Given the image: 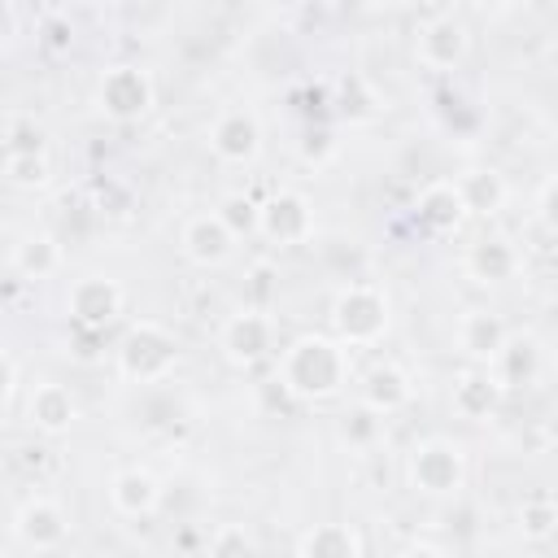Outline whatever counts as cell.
<instances>
[{"mask_svg": "<svg viewBox=\"0 0 558 558\" xmlns=\"http://www.w3.org/2000/svg\"><path fill=\"white\" fill-rule=\"evenodd\" d=\"M13 536L31 554H52V549H61L70 541V514L52 497H26L13 510Z\"/></svg>", "mask_w": 558, "mask_h": 558, "instance_id": "obj_11", "label": "cell"}, {"mask_svg": "<svg viewBox=\"0 0 558 558\" xmlns=\"http://www.w3.org/2000/svg\"><path fill=\"white\" fill-rule=\"evenodd\" d=\"M17 388H22V371H17V357L4 353V405L13 410L17 405Z\"/></svg>", "mask_w": 558, "mask_h": 558, "instance_id": "obj_32", "label": "cell"}, {"mask_svg": "<svg viewBox=\"0 0 558 558\" xmlns=\"http://www.w3.org/2000/svg\"><path fill=\"white\" fill-rule=\"evenodd\" d=\"M449 405H453V414L466 418V423H488V418L497 414V405H501V388H497L493 371H488V366L462 371V375L453 379Z\"/></svg>", "mask_w": 558, "mask_h": 558, "instance_id": "obj_19", "label": "cell"}, {"mask_svg": "<svg viewBox=\"0 0 558 558\" xmlns=\"http://www.w3.org/2000/svg\"><path fill=\"white\" fill-rule=\"evenodd\" d=\"M65 253H61V240L52 231H26L17 244H13V270L22 279H52L61 270Z\"/></svg>", "mask_w": 558, "mask_h": 558, "instance_id": "obj_23", "label": "cell"}, {"mask_svg": "<svg viewBox=\"0 0 558 558\" xmlns=\"http://www.w3.org/2000/svg\"><path fill=\"white\" fill-rule=\"evenodd\" d=\"M209 558H262V545L244 523H218L209 536Z\"/></svg>", "mask_w": 558, "mask_h": 558, "instance_id": "obj_27", "label": "cell"}, {"mask_svg": "<svg viewBox=\"0 0 558 558\" xmlns=\"http://www.w3.org/2000/svg\"><path fill=\"white\" fill-rule=\"evenodd\" d=\"M296 554L301 558H362V532L353 523L327 519V523H314L301 532Z\"/></svg>", "mask_w": 558, "mask_h": 558, "instance_id": "obj_22", "label": "cell"}, {"mask_svg": "<svg viewBox=\"0 0 558 558\" xmlns=\"http://www.w3.org/2000/svg\"><path fill=\"white\" fill-rule=\"evenodd\" d=\"M453 183H458V192H462L466 214H475V218H493V214H501L506 201H510V183H506V174H501L497 166H471V170H462Z\"/></svg>", "mask_w": 558, "mask_h": 558, "instance_id": "obj_21", "label": "cell"}, {"mask_svg": "<svg viewBox=\"0 0 558 558\" xmlns=\"http://www.w3.org/2000/svg\"><path fill=\"white\" fill-rule=\"evenodd\" d=\"M157 105V87H153V74L135 61H118V65H105L100 78H96V109L118 122V126H131L140 118H148Z\"/></svg>", "mask_w": 558, "mask_h": 558, "instance_id": "obj_5", "label": "cell"}, {"mask_svg": "<svg viewBox=\"0 0 558 558\" xmlns=\"http://www.w3.org/2000/svg\"><path fill=\"white\" fill-rule=\"evenodd\" d=\"M218 349L231 366L253 371L275 353V318L266 310H240L218 327Z\"/></svg>", "mask_w": 558, "mask_h": 558, "instance_id": "obj_8", "label": "cell"}, {"mask_svg": "<svg viewBox=\"0 0 558 558\" xmlns=\"http://www.w3.org/2000/svg\"><path fill=\"white\" fill-rule=\"evenodd\" d=\"M536 214H541V222L558 235V174H549V179L541 183V192H536Z\"/></svg>", "mask_w": 558, "mask_h": 558, "instance_id": "obj_31", "label": "cell"}, {"mask_svg": "<svg viewBox=\"0 0 558 558\" xmlns=\"http://www.w3.org/2000/svg\"><path fill=\"white\" fill-rule=\"evenodd\" d=\"M275 384L292 401H331L349 384V349L336 336L305 331L279 353Z\"/></svg>", "mask_w": 558, "mask_h": 558, "instance_id": "obj_1", "label": "cell"}, {"mask_svg": "<svg viewBox=\"0 0 558 558\" xmlns=\"http://www.w3.org/2000/svg\"><path fill=\"white\" fill-rule=\"evenodd\" d=\"M179 248H183V257L192 266L214 270V266H222L235 253V235H231V227L218 214H192L179 227Z\"/></svg>", "mask_w": 558, "mask_h": 558, "instance_id": "obj_12", "label": "cell"}, {"mask_svg": "<svg viewBox=\"0 0 558 558\" xmlns=\"http://www.w3.org/2000/svg\"><path fill=\"white\" fill-rule=\"evenodd\" d=\"M214 214L231 227L235 240H240V235H257V227H262V205H257L253 196H244V192H227Z\"/></svg>", "mask_w": 558, "mask_h": 558, "instance_id": "obj_26", "label": "cell"}, {"mask_svg": "<svg viewBox=\"0 0 558 558\" xmlns=\"http://www.w3.org/2000/svg\"><path fill=\"white\" fill-rule=\"evenodd\" d=\"M519 532H523V541H549L558 532V506L545 497L523 501L519 506Z\"/></svg>", "mask_w": 558, "mask_h": 558, "instance_id": "obj_29", "label": "cell"}, {"mask_svg": "<svg viewBox=\"0 0 558 558\" xmlns=\"http://www.w3.org/2000/svg\"><path fill=\"white\" fill-rule=\"evenodd\" d=\"M405 484L418 497L449 501L466 488V453L449 436H427L405 453Z\"/></svg>", "mask_w": 558, "mask_h": 558, "instance_id": "obj_4", "label": "cell"}, {"mask_svg": "<svg viewBox=\"0 0 558 558\" xmlns=\"http://www.w3.org/2000/svg\"><path fill=\"white\" fill-rule=\"evenodd\" d=\"M466 205H462V192L453 179H440V183H427L414 201V222L427 231V235H453L462 231L466 222Z\"/></svg>", "mask_w": 558, "mask_h": 558, "instance_id": "obj_15", "label": "cell"}, {"mask_svg": "<svg viewBox=\"0 0 558 558\" xmlns=\"http://www.w3.org/2000/svg\"><path fill=\"white\" fill-rule=\"evenodd\" d=\"M113 366L126 384H161L179 366V336L153 318H140L122 331L113 349Z\"/></svg>", "mask_w": 558, "mask_h": 558, "instance_id": "obj_3", "label": "cell"}, {"mask_svg": "<svg viewBox=\"0 0 558 558\" xmlns=\"http://www.w3.org/2000/svg\"><path fill=\"white\" fill-rule=\"evenodd\" d=\"M506 340H510V327H506V318H501L497 310H488V305H475V310H466V314L458 318V349H462L471 362L493 366V357L506 349Z\"/></svg>", "mask_w": 558, "mask_h": 558, "instance_id": "obj_16", "label": "cell"}, {"mask_svg": "<svg viewBox=\"0 0 558 558\" xmlns=\"http://www.w3.org/2000/svg\"><path fill=\"white\" fill-rule=\"evenodd\" d=\"M466 275L475 279V283H510L514 275H519V266H523V257H519V248L506 240V235H480L471 248H466Z\"/></svg>", "mask_w": 558, "mask_h": 558, "instance_id": "obj_20", "label": "cell"}, {"mask_svg": "<svg viewBox=\"0 0 558 558\" xmlns=\"http://www.w3.org/2000/svg\"><path fill=\"white\" fill-rule=\"evenodd\" d=\"M4 179L22 192H39V187H48L52 166H48V157H4Z\"/></svg>", "mask_w": 558, "mask_h": 558, "instance_id": "obj_30", "label": "cell"}, {"mask_svg": "<svg viewBox=\"0 0 558 558\" xmlns=\"http://www.w3.org/2000/svg\"><path fill=\"white\" fill-rule=\"evenodd\" d=\"M109 506L122 519H148L161 510V480L148 466H122L109 480Z\"/></svg>", "mask_w": 558, "mask_h": 558, "instance_id": "obj_14", "label": "cell"}, {"mask_svg": "<svg viewBox=\"0 0 558 558\" xmlns=\"http://www.w3.org/2000/svg\"><path fill=\"white\" fill-rule=\"evenodd\" d=\"M488 371H493V379H497L501 392H519V388H532V384L541 379L545 353H541V344H536L532 336H510L506 349L493 357Z\"/></svg>", "mask_w": 558, "mask_h": 558, "instance_id": "obj_18", "label": "cell"}, {"mask_svg": "<svg viewBox=\"0 0 558 558\" xmlns=\"http://www.w3.org/2000/svg\"><path fill=\"white\" fill-rule=\"evenodd\" d=\"M257 235L266 244H275V248L305 244L314 235V205H310V196L283 187L270 201H262V227H257Z\"/></svg>", "mask_w": 558, "mask_h": 558, "instance_id": "obj_10", "label": "cell"}, {"mask_svg": "<svg viewBox=\"0 0 558 558\" xmlns=\"http://www.w3.org/2000/svg\"><path fill=\"white\" fill-rule=\"evenodd\" d=\"M22 414L39 436H65L78 423V401L65 384L44 379V384H31V392L22 401Z\"/></svg>", "mask_w": 558, "mask_h": 558, "instance_id": "obj_13", "label": "cell"}, {"mask_svg": "<svg viewBox=\"0 0 558 558\" xmlns=\"http://www.w3.org/2000/svg\"><path fill=\"white\" fill-rule=\"evenodd\" d=\"M209 153L222 166H253L262 157V118L244 105H227L214 122H209Z\"/></svg>", "mask_w": 558, "mask_h": 558, "instance_id": "obj_7", "label": "cell"}, {"mask_svg": "<svg viewBox=\"0 0 558 558\" xmlns=\"http://www.w3.org/2000/svg\"><path fill=\"white\" fill-rule=\"evenodd\" d=\"M340 440L349 445V449H371L379 436H384V418L375 414V410H366V405H357V410H349V414H340Z\"/></svg>", "mask_w": 558, "mask_h": 558, "instance_id": "obj_28", "label": "cell"}, {"mask_svg": "<svg viewBox=\"0 0 558 558\" xmlns=\"http://www.w3.org/2000/svg\"><path fill=\"white\" fill-rule=\"evenodd\" d=\"M288 558H301V554H296V549H292V554H288Z\"/></svg>", "mask_w": 558, "mask_h": 558, "instance_id": "obj_34", "label": "cell"}, {"mask_svg": "<svg viewBox=\"0 0 558 558\" xmlns=\"http://www.w3.org/2000/svg\"><path fill=\"white\" fill-rule=\"evenodd\" d=\"M327 318H331V336L344 349H366V344H379L388 336V327H392V301L375 283H344L331 296Z\"/></svg>", "mask_w": 558, "mask_h": 558, "instance_id": "obj_2", "label": "cell"}, {"mask_svg": "<svg viewBox=\"0 0 558 558\" xmlns=\"http://www.w3.org/2000/svg\"><path fill=\"white\" fill-rule=\"evenodd\" d=\"M357 397H362L366 410H375L384 418V414H397L414 401V384L397 362H375V366H366V375L357 384Z\"/></svg>", "mask_w": 558, "mask_h": 558, "instance_id": "obj_17", "label": "cell"}, {"mask_svg": "<svg viewBox=\"0 0 558 558\" xmlns=\"http://www.w3.org/2000/svg\"><path fill=\"white\" fill-rule=\"evenodd\" d=\"M336 109H340V118H349V122H366V118H375L379 96H375V87H371L362 74H344L340 87H336Z\"/></svg>", "mask_w": 558, "mask_h": 558, "instance_id": "obj_25", "label": "cell"}, {"mask_svg": "<svg viewBox=\"0 0 558 558\" xmlns=\"http://www.w3.org/2000/svg\"><path fill=\"white\" fill-rule=\"evenodd\" d=\"M122 305H126V292H122V283L109 279V275H83V279H74L70 292H65V314H70V323H78V327H87V331H105L109 323H118Z\"/></svg>", "mask_w": 558, "mask_h": 558, "instance_id": "obj_9", "label": "cell"}, {"mask_svg": "<svg viewBox=\"0 0 558 558\" xmlns=\"http://www.w3.org/2000/svg\"><path fill=\"white\" fill-rule=\"evenodd\" d=\"M4 157H48V131L31 113L4 118Z\"/></svg>", "mask_w": 558, "mask_h": 558, "instance_id": "obj_24", "label": "cell"}, {"mask_svg": "<svg viewBox=\"0 0 558 558\" xmlns=\"http://www.w3.org/2000/svg\"><path fill=\"white\" fill-rule=\"evenodd\" d=\"M466 52H471V26H466L462 13L440 9L427 22H418V31H414V61L418 65H427L436 74H449L466 61Z\"/></svg>", "mask_w": 558, "mask_h": 558, "instance_id": "obj_6", "label": "cell"}, {"mask_svg": "<svg viewBox=\"0 0 558 558\" xmlns=\"http://www.w3.org/2000/svg\"><path fill=\"white\" fill-rule=\"evenodd\" d=\"M392 558H449L440 545H432V541H410V545H401Z\"/></svg>", "mask_w": 558, "mask_h": 558, "instance_id": "obj_33", "label": "cell"}]
</instances>
